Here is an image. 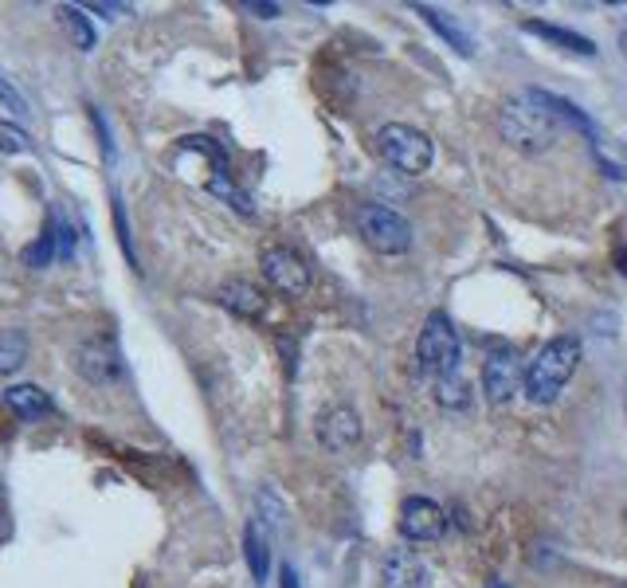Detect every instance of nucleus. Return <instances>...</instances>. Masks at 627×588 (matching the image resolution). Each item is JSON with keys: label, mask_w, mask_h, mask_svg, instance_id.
Segmentation results:
<instances>
[{"label": "nucleus", "mask_w": 627, "mask_h": 588, "mask_svg": "<svg viewBox=\"0 0 627 588\" xmlns=\"http://www.w3.org/2000/svg\"><path fill=\"white\" fill-rule=\"evenodd\" d=\"M361 431H365L361 428V416L341 404V408H329L318 420V443L329 456H346V451H353L361 443Z\"/></svg>", "instance_id": "obj_10"}, {"label": "nucleus", "mask_w": 627, "mask_h": 588, "mask_svg": "<svg viewBox=\"0 0 627 588\" xmlns=\"http://www.w3.org/2000/svg\"><path fill=\"white\" fill-rule=\"evenodd\" d=\"M282 588H302V585H299V573H294V569H282Z\"/></svg>", "instance_id": "obj_24"}, {"label": "nucleus", "mask_w": 627, "mask_h": 588, "mask_svg": "<svg viewBox=\"0 0 627 588\" xmlns=\"http://www.w3.org/2000/svg\"><path fill=\"white\" fill-rule=\"evenodd\" d=\"M71 365H76V373L86 384L123 381V354L114 346V337H86V342H79L76 354H71Z\"/></svg>", "instance_id": "obj_7"}, {"label": "nucleus", "mask_w": 627, "mask_h": 588, "mask_svg": "<svg viewBox=\"0 0 627 588\" xmlns=\"http://www.w3.org/2000/svg\"><path fill=\"white\" fill-rule=\"evenodd\" d=\"M0 99H4V103H9L12 111H24V99H20V94L12 91V87L4 83V79H0Z\"/></svg>", "instance_id": "obj_22"}, {"label": "nucleus", "mask_w": 627, "mask_h": 588, "mask_svg": "<svg viewBox=\"0 0 627 588\" xmlns=\"http://www.w3.org/2000/svg\"><path fill=\"white\" fill-rule=\"evenodd\" d=\"M581 365V342L577 337H553L545 342L542 354L525 365V396L534 404H553L569 384V377Z\"/></svg>", "instance_id": "obj_2"}, {"label": "nucleus", "mask_w": 627, "mask_h": 588, "mask_svg": "<svg viewBox=\"0 0 627 588\" xmlns=\"http://www.w3.org/2000/svg\"><path fill=\"white\" fill-rule=\"evenodd\" d=\"M416 12H420V16L428 20L431 28L440 32V36L448 39V44L455 47L460 56H475V39H471L467 32H463L460 24H455V20H451V16H443V12H436V9H428V4H420V9H416Z\"/></svg>", "instance_id": "obj_15"}, {"label": "nucleus", "mask_w": 627, "mask_h": 588, "mask_svg": "<svg viewBox=\"0 0 627 588\" xmlns=\"http://www.w3.org/2000/svg\"><path fill=\"white\" fill-rule=\"evenodd\" d=\"M487 588H510V585H502V580H495V585H487Z\"/></svg>", "instance_id": "obj_27"}, {"label": "nucleus", "mask_w": 627, "mask_h": 588, "mask_svg": "<svg viewBox=\"0 0 627 588\" xmlns=\"http://www.w3.org/2000/svg\"><path fill=\"white\" fill-rule=\"evenodd\" d=\"M259 272H263V279L271 283L279 295H287V299H302L310 290V263L302 260L294 247H282V243L263 247Z\"/></svg>", "instance_id": "obj_6"}, {"label": "nucleus", "mask_w": 627, "mask_h": 588, "mask_svg": "<svg viewBox=\"0 0 627 588\" xmlns=\"http://www.w3.org/2000/svg\"><path fill=\"white\" fill-rule=\"evenodd\" d=\"M32 146V138L20 126H12V122L0 118V150L4 153H24Z\"/></svg>", "instance_id": "obj_21"}, {"label": "nucleus", "mask_w": 627, "mask_h": 588, "mask_svg": "<svg viewBox=\"0 0 627 588\" xmlns=\"http://www.w3.org/2000/svg\"><path fill=\"white\" fill-rule=\"evenodd\" d=\"M216 299H220V307L232 310V314H240V318H259L263 310H267L263 290L247 279H228L224 287L216 290Z\"/></svg>", "instance_id": "obj_12"}, {"label": "nucleus", "mask_w": 627, "mask_h": 588, "mask_svg": "<svg viewBox=\"0 0 627 588\" xmlns=\"http://www.w3.org/2000/svg\"><path fill=\"white\" fill-rule=\"evenodd\" d=\"M247 9L252 12H259L263 20H271V16H279V4H259V0H255V4H247Z\"/></svg>", "instance_id": "obj_23"}, {"label": "nucleus", "mask_w": 627, "mask_h": 588, "mask_svg": "<svg viewBox=\"0 0 627 588\" xmlns=\"http://www.w3.org/2000/svg\"><path fill=\"white\" fill-rule=\"evenodd\" d=\"M353 224H357V235L381 255H404L416 240L413 224L388 205H361L353 212Z\"/></svg>", "instance_id": "obj_5"}, {"label": "nucleus", "mask_w": 627, "mask_h": 588, "mask_svg": "<svg viewBox=\"0 0 627 588\" xmlns=\"http://www.w3.org/2000/svg\"><path fill=\"white\" fill-rule=\"evenodd\" d=\"M619 51H624V59H627V20H624V28H619Z\"/></svg>", "instance_id": "obj_26"}, {"label": "nucleus", "mask_w": 627, "mask_h": 588, "mask_svg": "<svg viewBox=\"0 0 627 588\" xmlns=\"http://www.w3.org/2000/svg\"><path fill=\"white\" fill-rule=\"evenodd\" d=\"M381 580L384 588H423L428 585V565L416 550H404L396 545L381 565Z\"/></svg>", "instance_id": "obj_11"}, {"label": "nucleus", "mask_w": 627, "mask_h": 588, "mask_svg": "<svg viewBox=\"0 0 627 588\" xmlns=\"http://www.w3.org/2000/svg\"><path fill=\"white\" fill-rule=\"evenodd\" d=\"M416 361H420V373L436 377V381L460 373V334H455L448 314H431L423 322L420 342H416Z\"/></svg>", "instance_id": "obj_4"}, {"label": "nucleus", "mask_w": 627, "mask_h": 588, "mask_svg": "<svg viewBox=\"0 0 627 588\" xmlns=\"http://www.w3.org/2000/svg\"><path fill=\"white\" fill-rule=\"evenodd\" d=\"M59 247H56V224H51V220H47V228H44V235H39L36 243H32L28 252H24V263H28V267H47V263H51V255H56Z\"/></svg>", "instance_id": "obj_19"}, {"label": "nucleus", "mask_w": 627, "mask_h": 588, "mask_svg": "<svg viewBox=\"0 0 627 588\" xmlns=\"http://www.w3.org/2000/svg\"><path fill=\"white\" fill-rule=\"evenodd\" d=\"M24 361H28V337L20 330H0V377L16 373Z\"/></svg>", "instance_id": "obj_17"}, {"label": "nucleus", "mask_w": 627, "mask_h": 588, "mask_svg": "<svg viewBox=\"0 0 627 588\" xmlns=\"http://www.w3.org/2000/svg\"><path fill=\"white\" fill-rule=\"evenodd\" d=\"M467 401H471V384L463 381L460 373L448 377V381H440V404H448V408H463Z\"/></svg>", "instance_id": "obj_20"}, {"label": "nucleus", "mask_w": 627, "mask_h": 588, "mask_svg": "<svg viewBox=\"0 0 627 588\" xmlns=\"http://www.w3.org/2000/svg\"><path fill=\"white\" fill-rule=\"evenodd\" d=\"M59 24L71 32V39H76L79 51H91V47H94V28H91V20L83 16V9H79V4H63V9H59Z\"/></svg>", "instance_id": "obj_18"}, {"label": "nucleus", "mask_w": 627, "mask_h": 588, "mask_svg": "<svg viewBox=\"0 0 627 588\" xmlns=\"http://www.w3.org/2000/svg\"><path fill=\"white\" fill-rule=\"evenodd\" d=\"M4 404L16 412L20 420H28V424L44 420V416H51V412H56L51 396H47L44 389H36V384H12V389L4 392Z\"/></svg>", "instance_id": "obj_13"}, {"label": "nucleus", "mask_w": 627, "mask_h": 588, "mask_svg": "<svg viewBox=\"0 0 627 588\" xmlns=\"http://www.w3.org/2000/svg\"><path fill=\"white\" fill-rule=\"evenodd\" d=\"M616 263H619V275H624V279H627V252H624V247H619V252H616Z\"/></svg>", "instance_id": "obj_25"}, {"label": "nucleus", "mask_w": 627, "mask_h": 588, "mask_svg": "<svg viewBox=\"0 0 627 588\" xmlns=\"http://www.w3.org/2000/svg\"><path fill=\"white\" fill-rule=\"evenodd\" d=\"M396 526H400L404 542H440L443 530H448V514L440 503L416 495L400 503V522Z\"/></svg>", "instance_id": "obj_8"}, {"label": "nucleus", "mask_w": 627, "mask_h": 588, "mask_svg": "<svg viewBox=\"0 0 627 588\" xmlns=\"http://www.w3.org/2000/svg\"><path fill=\"white\" fill-rule=\"evenodd\" d=\"M498 134H502L506 146H514L522 153H549L561 141V122L542 103H534L530 94H518L498 111Z\"/></svg>", "instance_id": "obj_1"}, {"label": "nucleus", "mask_w": 627, "mask_h": 588, "mask_svg": "<svg viewBox=\"0 0 627 588\" xmlns=\"http://www.w3.org/2000/svg\"><path fill=\"white\" fill-rule=\"evenodd\" d=\"M376 150H381V158L388 161L396 173H404V177L428 173L431 158H436L428 134H420L416 126H404V122H388V126L376 130Z\"/></svg>", "instance_id": "obj_3"}, {"label": "nucleus", "mask_w": 627, "mask_h": 588, "mask_svg": "<svg viewBox=\"0 0 627 588\" xmlns=\"http://www.w3.org/2000/svg\"><path fill=\"white\" fill-rule=\"evenodd\" d=\"M518 389H525V369L518 365L514 354H495L483 365V392H487L490 404H510Z\"/></svg>", "instance_id": "obj_9"}, {"label": "nucleus", "mask_w": 627, "mask_h": 588, "mask_svg": "<svg viewBox=\"0 0 627 588\" xmlns=\"http://www.w3.org/2000/svg\"><path fill=\"white\" fill-rule=\"evenodd\" d=\"M530 36L545 39V44L561 47V51H577V56H596V47H592L589 36H581V32H569V28H557V24H542V20H525L522 24Z\"/></svg>", "instance_id": "obj_14"}, {"label": "nucleus", "mask_w": 627, "mask_h": 588, "mask_svg": "<svg viewBox=\"0 0 627 588\" xmlns=\"http://www.w3.org/2000/svg\"><path fill=\"white\" fill-rule=\"evenodd\" d=\"M244 545H247V565H252V577L263 585V580H267V573H271V550H267V533H263L259 522L247 526Z\"/></svg>", "instance_id": "obj_16"}]
</instances>
